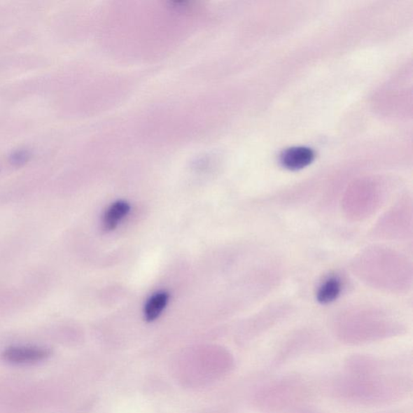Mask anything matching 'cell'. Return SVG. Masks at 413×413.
Listing matches in <instances>:
<instances>
[{
  "label": "cell",
  "instance_id": "obj_8",
  "mask_svg": "<svg viewBox=\"0 0 413 413\" xmlns=\"http://www.w3.org/2000/svg\"><path fill=\"white\" fill-rule=\"evenodd\" d=\"M169 295L165 290L158 291L148 300L145 306V318L147 321H153L160 316L165 309Z\"/></svg>",
  "mask_w": 413,
  "mask_h": 413
},
{
  "label": "cell",
  "instance_id": "obj_7",
  "mask_svg": "<svg viewBox=\"0 0 413 413\" xmlns=\"http://www.w3.org/2000/svg\"><path fill=\"white\" fill-rule=\"evenodd\" d=\"M342 289L341 279L331 276L321 284L317 290L316 298L321 304H329L335 301L340 295Z\"/></svg>",
  "mask_w": 413,
  "mask_h": 413
},
{
  "label": "cell",
  "instance_id": "obj_6",
  "mask_svg": "<svg viewBox=\"0 0 413 413\" xmlns=\"http://www.w3.org/2000/svg\"><path fill=\"white\" fill-rule=\"evenodd\" d=\"M130 205L124 200L116 201L111 205L103 217V227L106 231H112L118 227L121 220L128 215Z\"/></svg>",
  "mask_w": 413,
  "mask_h": 413
},
{
  "label": "cell",
  "instance_id": "obj_9",
  "mask_svg": "<svg viewBox=\"0 0 413 413\" xmlns=\"http://www.w3.org/2000/svg\"><path fill=\"white\" fill-rule=\"evenodd\" d=\"M290 413H329L326 412L325 410H323L322 407L319 406H316L312 403L311 402H308V403H305L303 405H300L293 411H291Z\"/></svg>",
  "mask_w": 413,
  "mask_h": 413
},
{
  "label": "cell",
  "instance_id": "obj_4",
  "mask_svg": "<svg viewBox=\"0 0 413 413\" xmlns=\"http://www.w3.org/2000/svg\"><path fill=\"white\" fill-rule=\"evenodd\" d=\"M51 356L49 349L38 346H13L4 351L5 362L15 365H31L45 361Z\"/></svg>",
  "mask_w": 413,
  "mask_h": 413
},
{
  "label": "cell",
  "instance_id": "obj_11",
  "mask_svg": "<svg viewBox=\"0 0 413 413\" xmlns=\"http://www.w3.org/2000/svg\"><path fill=\"white\" fill-rule=\"evenodd\" d=\"M384 413H403V412L395 411V412H384Z\"/></svg>",
  "mask_w": 413,
  "mask_h": 413
},
{
  "label": "cell",
  "instance_id": "obj_2",
  "mask_svg": "<svg viewBox=\"0 0 413 413\" xmlns=\"http://www.w3.org/2000/svg\"><path fill=\"white\" fill-rule=\"evenodd\" d=\"M314 394V388L303 376L285 374L259 386L253 403L262 413H290L311 402Z\"/></svg>",
  "mask_w": 413,
  "mask_h": 413
},
{
  "label": "cell",
  "instance_id": "obj_3",
  "mask_svg": "<svg viewBox=\"0 0 413 413\" xmlns=\"http://www.w3.org/2000/svg\"><path fill=\"white\" fill-rule=\"evenodd\" d=\"M344 373L353 375H368L391 372V363L384 358L356 354L344 360Z\"/></svg>",
  "mask_w": 413,
  "mask_h": 413
},
{
  "label": "cell",
  "instance_id": "obj_10",
  "mask_svg": "<svg viewBox=\"0 0 413 413\" xmlns=\"http://www.w3.org/2000/svg\"><path fill=\"white\" fill-rule=\"evenodd\" d=\"M29 155L28 152L25 151H18L13 153L10 157V161L14 165L20 166L23 165L26 162L29 160Z\"/></svg>",
  "mask_w": 413,
  "mask_h": 413
},
{
  "label": "cell",
  "instance_id": "obj_1",
  "mask_svg": "<svg viewBox=\"0 0 413 413\" xmlns=\"http://www.w3.org/2000/svg\"><path fill=\"white\" fill-rule=\"evenodd\" d=\"M411 375L384 372L368 375L342 373L330 385V393L337 400L360 407H383L404 400L411 395Z\"/></svg>",
  "mask_w": 413,
  "mask_h": 413
},
{
  "label": "cell",
  "instance_id": "obj_5",
  "mask_svg": "<svg viewBox=\"0 0 413 413\" xmlns=\"http://www.w3.org/2000/svg\"><path fill=\"white\" fill-rule=\"evenodd\" d=\"M314 157V152L309 148L293 147L282 153L281 162L284 167L296 171L309 166Z\"/></svg>",
  "mask_w": 413,
  "mask_h": 413
}]
</instances>
